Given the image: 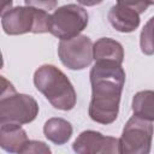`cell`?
Wrapping results in <instances>:
<instances>
[{
	"label": "cell",
	"mask_w": 154,
	"mask_h": 154,
	"mask_svg": "<svg viewBox=\"0 0 154 154\" xmlns=\"http://www.w3.org/2000/svg\"><path fill=\"white\" fill-rule=\"evenodd\" d=\"M89 77L91 84L89 117L96 123L111 124L118 117L125 71L119 64L96 61L90 70Z\"/></svg>",
	"instance_id": "1"
},
{
	"label": "cell",
	"mask_w": 154,
	"mask_h": 154,
	"mask_svg": "<svg viewBox=\"0 0 154 154\" xmlns=\"http://www.w3.org/2000/svg\"><path fill=\"white\" fill-rule=\"evenodd\" d=\"M34 84L54 108L70 111L75 107L77 95L67 76L57 66L45 64L34 73Z\"/></svg>",
	"instance_id": "2"
},
{
	"label": "cell",
	"mask_w": 154,
	"mask_h": 154,
	"mask_svg": "<svg viewBox=\"0 0 154 154\" xmlns=\"http://www.w3.org/2000/svg\"><path fill=\"white\" fill-rule=\"evenodd\" d=\"M51 14L40 7L17 6L1 10V26L7 35H22L26 32L42 34L49 31Z\"/></svg>",
	"instance_id": "3"
},
{
	"label": "cell",
	"mask_w": 154,
	"mask_h": 154,
	"mask_svg": "<svg viewBox=\"0 0 154 154\" xmlns=\"http://www.w3.org/2000/svg\"><path fill=\"white\" fill-rule=\"evenodd\" d=\"M2 90L0 96V125H23L35 120L38 113L36 100L26 94H18L5 77H1Z\"/></svg>",
	"instance_id": "4"
},
{
	"label": "cell",
	"mask_w": 154,
	"mask_h": 154,
	"mask_svg": "<svg viewBox=\"0 0 154 154\" xmlns=\"http://www.w3.org/2000/svg\"><path fill=\"white\" fill-rule=\"evenodd\" d=\"M88 25V13L78 4H67L55 8L51 14L49 32L61 40H70L81 35Z\"/></svg>",
	"instance_id": "5"
},
{
	"label": "cell",
	"mask_w": 154,
	"mask_h": 154,
	"mask_svg": "<svg viewBox=\"0 0 154 154\" xmlns=\"http://www.w3.org/2000/svg\"><path fill=\"white\" fill-rule=\"evenodd\" d=\"M154 126L150 122L132 116L119 138L120 154H150Z\"/></svg>",
	"instance_id": "6"
},
{
	"label": "cell",
	"mask_w": 154,
	"mask_h": 154,
	"mask_svg": "<svg viewBox=\"0 0 154 154\" xmlns=\"http://www.w3.org/2000/svg\"><path fill=\"white\" fill-rule=\"evenodd\" d=\"M93 42L85 35H78L70 40H61L58 46V55L64 66L70 70H83L94 59Z\"/></svg>",
	"instance_id": "7"
},
{
	"label": "cell",
	"mask_w": 154,
	"mask_h": 154,
	"mask_svg": "<svg viewBox=\"0 0 154 154\" xmlns=\"http://www.w3.org/2000/svg\"><path fill=\"white\" fill-rule=\"evenodd\" d=\"M152 4L144 1H118L108 11L107 18L117 31L131 32L140 25V14Z\"/></svg>",
	"instance_id": "8"
},
{
	"label": "cell",
	"mask_w": 154,
	"mask_h": 154,
	"mask_svg": "<svg viewBox=\"0 0 154 154\" xmlns=\"http://www.w3.org/2000/svg\"><path fill=\"white\" fill-rule=\"evenodd\" d=\"M72 149L76 154H120L119 138L103 136L94 130L81 132L75 140Z\"/></svg>",
	"instance_id": "9"
},
{
	"label": "cell",
	"mask_w": 154,
	"mask_h": 154,
	"mask_svg": "<svg viewBox=\"0 0 154 154\" xmlns=\"http://www.w3.org/2000/svg\"><path fill=\"white\" fill-rule=\"evenodd\" d=\"M29 143L25 130L20 125H0V146L11 154H19Z\"/></svg>",
	"instance_id": "10"
},
{
	"label": "cell",
	"mask_w": 154,
	"mask_h": 154,
	"mask_svg": "<svg viewBox=\"0 0 154 154\" xmlns=\"http://www.w3.org/2000/svg\"><path fill=\"white\" fill-rule=\"evenodd\" d=\"M94 60L96 61H109L122 65L124 60V49L123 46L109 37L99 38L93 46Z\"/></svg>",
	"instance_id": "11"
},
{
	"label": "cell",
	"mask_w": 154,
	"mask_h": 154,
	"mask_svg": "<svg viewBox=\"0 0 154 154\" xmlns=\"http://www.w3.org/2000/svg\"><path fill=\"white\" fill-rule=\"evenodd\" d=\"M46 138L58 146L65 144L72 135V125L63 118H49L43 126Z\"/></svg>",
	"instance_id": "12"
},
{
	"label": "cell",
	"mask_w": 154,
	"mask_h": 154,
	"mask_svg": "<svg viewBox=\"0 0 154 154\" xmlns=\"http://www.w3.org/2000/svg\"><path fill=\"white\" fill-rule=\"evenodd\" d=\"M134 116L147 122H154V90H142L132 97Z\"/></svg>",
	"instance_id": "13"
},
{
	"label": "cell",
	"mask_w": 154,
	"mask_h": 154,
	"mask_svg": "<svg viewBox=\"0 0 154 154\" xmlns=\"http://www.w3.org/2000/svg\"><path fill=\"white\" fill-rule=\"evenodd\" d=\"M140 46L142 53H144L146 55L154 54V16L144 24L141 31Z\"/></svg>",
	"instance_id": "14"
},
{
	"label": "cell",
	"mask_w": 154,
	"mask_h": 154,
	"mask_svg": "<svg viewBox=\"0 0 154 154\" xmlns=\"http://www.w3.org/2000/svg\"><path fill=\"white\" fill-rule=\"evenodd\" d=\"M19 154H52L51 148L42 141H29Z\"/></svg>",
	"instance_id": "15"
}]
</instances>
